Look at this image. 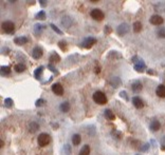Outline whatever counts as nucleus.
Here are the masks:
<instances>
[{"label":"nucleus","mask_w":165,"mask_h":155,"mask_svg":"<svg viewBox=\"0 0 165 155\" xmlns=\"http://www.w3.org/2000/svg\"><path fill=\"white\" fill-rule=\"evenodd\" d=\"M161 149L163 151H165V136L162 138V141H161Z\"/></svg>","instance_id":"43"},{"label":"nucleus","mask_w":165,"mask_h":155,"mask_svg":"<svg viewBox=\"0 0 165 155\" xmlns=\"http://www.w3.org/2000/svg\"><path fill=\"white\" fill-rule=\"evenodd\" d=\"M1 53H2L3 55H7V54L10 53V48H3L2 51H1Z\"/></svg>","instance_id":"41"},{"label":"nucleus","mask_w":165,"mask_h":155,"mask_svg":"<svg viewBox=\"0 0 165 155\" xmlns=\"http://www.w3.org/2000/svg\"><path fill=\"white\" fill-rule=\"evenodd\" d=\"M134 70L137 71V72L139 73H143L146 70V65H145V62L142 60V59H140L139 61L137 62V63H134Z\"/></svg>","instance_id":"10"},{"label":"nucleus","mask_w":165,"mask_h":155,"mask_svg":"<svg viewBox=\"0 0 165 155\" xmlns=\"http://www.w3.org/2000/svg\"><path fill=\"white\" fill-rule=\"evenodd\" d=\"M131 89H132V91H134V92H136V93H139V92H141V91H142V89H143V86H142V83H141L139 80H136V81H134V83L131 84Z\"/></svg>","instance_id":"14"},{"label":"nucleus","mask_w":165,"mask_h":155,"mask_svg":"<svg viewBox=\"0 0 165 155\" xmlns=\"http://www.w3.org/2000/svg\"><path fill=\"white\" fill-rule=\"evenodd\" d=\"M35 18L37 19V20H46V18H47V14H46V12L45 11H40V12H38L37 14H36Z\"/></svg>","instance_id":"26"},{"label":"nucleus","mask_w":165,"mask_h":155,"mask_svg":"<svg viewBox=\"0 0 165 155\" xmlns=\"http://www.w3.org/2000/svg\"><path fill=\"white\" fill-rule=\"evenodd\" d=\"M148 149H149V144H143V145L140 147V151L142 152H147Z\"/></svg>","instance_id":"36"},{"label":"nucleus","mask_w":165,"mask_h":155,"mask_svg":"<svg viewBox=\"0 0 165 155\" xmlns=\"http://www.w3.org/2000/svg\"><path fill=\"white\" fill-rule=\"evenodd\" d=\"M96 41H98V40H96L94 37H87L83 40V42L81 43V47L85 49H91L92 47L96 43Z\"/></svg>","instance_id":"4"},{"label":"nucleus","mask_w":165,"mask_h":155,"mask_svg":"<svg viewBox=\"0 0 165 155\" xmlns=\"http://www.w3.org/2000/svg\"><path fill=\"white\" fill-rule=\"evenodd\" d=\"M52 92L55 95H58V96H61V95H63V86L60 84V83H54L52 86Z\"/></svg>","instance_id":"7"},{"label":"nucleus","mask_w":165,"mask_h":155,"mask_svg":"<svg viewBox=\"0 0 165 155\" xmlns=\"http://www.w3.org/2000/svg\"><path fill=\"white\" fill-rule=\"evenodd\" d=\"M1 74H2V76H7L10 75L11 73V68L9 66H2L1 67Z\"/></svg>","instance_id":"28"},{"label":"nucleus","mask_w":165,"mask_h":155,"mask_svg":"<svg viewBox=\"0 0 165 155\" xmlns=\"http://www.w3.org/2000/svg\"><path fill=\"white\" fill-rule=\"evenodd\" d=\"M25 66L23 65V63H18V65H16V66L14 67V70L16 73H22L25 71Z\"/></svg>","instance_id":"25"},{"label":"nucleus","mask_w":165,"mask_h":155,"mask_svg":"<svg viewBox=\"0 0 165 155\" xmlns=\"http://www.w3.org/2000/svg\"><path fill=\"white\" fill-rule=\"evenodd\" d=\"M2 30L7 34H13L15 31V24L13 21L7 20L2 22Z\"/></svg>","instance_id":"3"},{"label":"nucleus","mask_w":165,"mask_h":155,"mask_svg":"<svg viewBox=\"0 0 165 155\" xmlns=\"http://www.w3.org/2000/svg\"><path fill=\"white\" fill-rule=\"evenodd\" d=\"M79 155H90V147L88 145H85L79 151Z\"/></svg>","instance_id":"27"},{"label":"nucleus","mask_w":165,"mask_h":155,"mask_svg":"<svg viewBox=\"0 0 165 155\" xmlns=\"http://www.w3.org/2000/svg\"><path fill=\"white\" fill-rule=\"evenodd\" d=\"M94 72L96 73V74H98V73L101 72V67L98 66V63H96V66H95V70H94Z\"/></svg>","instance_id":"45"},{"label":"nucleus","mask_w":165,"mask_h":155,"mask_svg":"<svg viewBox=\"0 0 165 155\" xmlns=\"http://www.w3.org/2000/svg\"><path fill=\"white\" fill-rule=\"evenodd\" d=\"M151 131L154 132H157L160 130V128H161V124H160V121L157 120V119H154V120H151L150 122V126H149Z\"/></svg>","instance_id":"13"},{"label":"nucleus","mask_w":165,"mask_h":155,"mask_svg":"<svg viewBox=\"0 0 165 155\" xmlns=\"http://www.w3.org/2000/svg\"><path fill=\"white\" fill-rule=\"evenodd\" d=\"M108 58L110 59H121L122 58V54L116 51H111L108 53Z\"/></svg>","instance_id":"18"},{"label":"nucleus","mask_w":165,"mask_h":155,"mask_svg":"<svg viewBox=\"0 0 165 155\" xmlns=\"http://www.w3.org/2000/svg\"><path fill=\"white\" fill-rule=\"evenodd\" d=\"M90 16H91L92 19H94L96 21H102L105 17V15L103 13L101 10H98V9H94V10H92L90 12Z\"/></svg>","instance_id":"5"},{"label":"nucleus","mask_w":165,"mask_h":155,"mask_svg":"<svg viewBox=\"0 0 165 155\" xmlns=\"http://www.w3.org/2000/svg\"><path fill=\"white\" fill-rule=\"evenodd\" d=\"M59 110L61 111L63 113H67V112H69V110H70V103L67 102V101L63 102L59 106Z\"/></svg>","instance_id":"20"},{"label":"nucleus","mask_w":165,"mask_h":155,"mask_svg":"<svg viewBox=\"0 0 165 155\" xmlns=\"http://www.w3.org/2000/svg\"><path fill=\"white\" fill-rule=\"evenodd\" d=\"M110 84L113 86V88H119L121 84H122V81L120 79L119 77H112L110 79Z\"/></svg>","instance_id":"19"},{"label":"nucleus","mask_w":165,"mask_h":155,"mask_svg":"<svg viewBox=\"0 0 165 155\" xmlns=\"http://www.w3.org/2000/svg\"><path fill=\"white\" fill-rule=\"evenodd\" d=\"M163 18H162V16H160V15L156 14V15H152L150 17V19H149V22H150L151 24H154V25H160V24L163 23Z\"/></svg>","instance_id":"8"},{"label":"nucleus","mask_w":165,"mask_h":155,"mask_svg":"<svg viewBox=\"0 0 165 155\" xmlns=\"http://www.w3.org/2000/svg\"><path fill=\"white\" fill-rule=\"evenodd\" d=\"M45 29H46V27H45L43 24L36 23L35 25H34V31H35L36 35H39L42 31H43V30H45Z\"/></svg>","instance_id":"22"},{"label":"nucleus","mask_w":165,"mask_h":155,"mask_svg":"<svg viewBox=\"0 0 165 155\" xmlns=\"http://www.w3.org/2000/svg\"><path fill=\"white\" fill-rule=\"evenodd\" d=\"M147 74H149V75H156V72L154 70L149 69V70H147Z\"/></svg>","instance_id":"46"},{"label":"nucleus","mask_w":165,"mask_h":155,"mask_svg":"<svg viewBox=\"0 0 165 155\" xmlns=\"http://www.w3.org/2000/svg\"><path fill=\"white\" fill-rule=\"evenodd\" d=\"M104 33H105L106 35H109L112 33V28L111 27H109V25H106L105 29H104Z\"/></svg>","instance_id":"37"},{"label":"nucleus","mask_w":165,"mask_h":155,"mask_svg":"<svg viewBox=\"0 0 165 155\" xmlns=\"http://www.w3.org/2000/svg\"><path fill=\"white\" fill-rule=\"evenodd\" d=\"M36 107H41V106H43L45 104V100L43 99H41V98H39L37 101H36Z\"/></svg>","instance_id":"40"},{"label":"nucleus","mask_w":165,"mask_h":155,"mask_svg":"<svg viewBox=\"0 0 165 155\" xmlns=\"http://www.w3.org/2000/svg\"><path fill=\"white\" fill-rule=\"evenodd\" d=\"M43 72V67H39L34 71V77H35L37 80H40V77H41V74Z\"/></svg>","instance_id":"21"},{"label":"nucleus","mask_w":165,"mask_h":155,"mask_svg":"<svg viewBox=\"0 0 165 155\" xmlns=\"http://www.w3.org/2000/svg\"><path fill=\"white\" fill-rule=\"evenodd\" d=\"M49 61L50 65H55V63L60 61V56L57 54L56 52H52L51 55L49 56Z\"/></svg>","instance_id":"11"},{"label":"nucleus","mask_w":165,"mask_h":155,"mask_svg":"<svg viewBox=\"0 0 165 155\" xmlns=\"http://www.w3.org/2000/svg\"><path fill=\"white\" fill-rule=\"evenodd\" d=\"M136 155H140V154H136Z\"/></svg>","instance_id":"48"},{"label":"nucleus","mask_w":165,"mask_h":155,"mask_svg":"<svg viewBox=\"0 0 165 155\" xmlns=\"http://www.w3.org/2000/svg\"><path fill=\"white\" fill-rule=\"evenodd\" d=\"M132 104H134L137 109H142V108L144 107V102H143V100L138 96H136L132 98Z\"/></svg>","instance_id":"12"},{"label":"nucleus","mask_w":165,"mask_h":155,"mask_svg":"<svg viewBox=\"0 0 165 155\" xmlns=\"http://www.w3.org/2000/svg\"><path fill=\"white\" fill-rule=\"evenodd\" d=\"M142 29H143V25H142V23H141L140 21H136L134 23V31L136 33H140L142 31Z\"/></svg>","instance_id":"29"},{"label":"nucleus","mask_w":165,"mask_h":155,"mask_svg":"<svg viewBox=\"0 0 165 155\" xmlns=\"http://www.w3.org/2000/svg\"><path fill=\"white\" fill-rule=\"evenodd\" d=\"M48 69H49L50 71H51V72L54 73V74H59V72H58V70L55 69L53 65H50V63H49V66H48Z\"/></svg>","instance_id":"39"},{"label":"nucleus","mask_w":165,"mask_h":155,"mask_svg":"<svg viewBox=\"0 0 165 155\" xmlns=\"http://www.w3.org/2000/svg\"><path fill=\"white\" fill-rule=\"evenodd\" d=\"M43 55V50L40 47H35L32 51V56L34 59H39L41 58V56Z\"/></svg>","instance_id":"9"},{"label":"nucleus","mask_w":165,"mask_h":155,"mask_svg":"<svg viewBox=\"0 0 165 155\" xmlns=\"http://www.w3.org/2000/svg\"><path fill=\"white\" fill-rule=\"evenodd\" d=\"M120 96L122 97L123 99L126 100V101H128V100H129V97H128V95H127V93L125 92V91H122V92H120Z\"/></svg>","instance_id":"38"},{"label":"nucleus","mask_w":165,"mask_h":155,"mask_svg":"<svg viewBox=\"0 0 165 155\" xmlns=\"http://www.w3.org/2000/svg\"><path fill=\"white\" fill-rule=\"evenodd\" d=\"M157 35L159 38H165V28H160L157 31Z\"/></svg>","instance_id":"33"},{"label":"nucleus","mask_w":165,"mask_h":155,"mask_svg":"<svg viewBox=\"0 0 165 155\" xmlns=\"http://www.w3.org/2000/svg\"><path fill=\"white\" fill-rule=\"evenodd\" d=\"M50 141H51V137H50V135L48 133H41V134L38 135V137H37V142H38V145L40 147H46L50 144Z\"/></svg>","instance_id":"2"},{"label":"nucleus","mask_w":165,"mask_h":155,"mask_svg":"<svg viewBox=\"0 0 165 155\" xmlns=\"http://www.w3.org/2000/svg\"><path fill=\"white\" fill-rule=\"evenodd\" d=\"M156 94H157L159 97H161V98H165V86L164 84H160V86H157Z\"/></svg>","instance_id":"15"},{"label":"nucleus","mask_w":165,"mask_h":155,"mask_svg":"<svg viewBox=\"0 0 165 155\" xmlns=\"http://www.w3.org/2000/svg\"><path fill=\"white\" fill-rule=\"evenodd\" d=\"M0 142H1V144H0V147L2 148V147H3V140H1V141H0Z\"/></svg>","instance_id":"47"},{"label":"nucleus","mask_w":165,"mask_h":155,"mask_svg":"<svg viewBox=\"0 0 165 155\" xmlns=\"http://www.w3.org/2000/svg\"><path fill=\"white\" fill-rule=\"evenodd\" d=\"M58 47L60 48V50L63 52L67 51V48H68V45H67V41H65V40H60V41H58Z\"/></svg>","instance_id":"30"},{"label":"nucleus","mask_w":165,"mask_h":155,"mask_svg":"<svg viewBox=\"0 0 165 155\" xmlns=\"http://www.w3.org/2000/svg\"><path fill=\"white\" fill-rule=\"evenodd\" d=\"M140 59H141V58H140V57H139V56H134L131 60H132V62H134V63H137V62L139 61Z\"/></svg>","instance_id":"44"},{"label":"nucleus","mask_w":165,"mask_h":155,"mask_svg":"<svg viewBox=\"0 0 165 155\" xmlns=\"http://www.w3.org/2000/svg\"><path fill=\"white\" fill-rule=\"evenodd\" d=\"M4 104H5V107L7 108H12L13 107V104H14V102H13V99L12 98H7V99L4 100Z\"/></svg>","instance_id":"34"},{"label":"nucleus","mask_w":165,"mask_h":155,"mask_svg":"<svg viewBox=\"0 0 165 155\" xmlns=\"http://www.w3.org/2000/svg\"><path fill=\"white\" fill-rule=\"evenodd\" d=\"M104 116H105V118L106 119H108V120H114V119H116V115L113 114L112 111L109 110V109L105 110V112H104Z\"/></svg>","instance_id":"17"},{"label":"nucleus","mask_w":165,"mask_h":155,"mask_svg":"<svg viewBox=\"0 0 165 155\" xmlns=\"http://www.w3.org/2000/svg\"><path fill=\"white\" fill-rule=\"evenodd\" d=\"M29 41V39L27 37H25V36H20V37H16L14 39V42H15V45H25L27 42Z\"/></svg>","instance_id":"16"},{"label":"nucleus","mask_w":165,"mask_h":155,"mask_svg":"<svg viewBox=\"0 0 165 155\" xmlns=\"http://www.w3.org/2000/svg\"><path fill=\"white\" fill-rule=\"evenodd\" d=\"M130 31V27H129V24H127V23H121L118 27V29H116V33H118V35L119 36H124V35H126L128 32Z\"/></svg>","instance_id":"6"},{"label":"nucleus","mask_w":165,"mask_h":155,"mask_svg":"<svg viewBox=\"0 0 165 155\" xmlns=\"http://www.w3.org/2000/svg\"><path fill=\"white\" fill-rule=\"evenodd\" d=\"M39 4H40V7H46L48 2H47L46 0H40V1H39Z\"/></svg>","instance_id":"42"},{"label":"nucleus","mask_w":165,"mask_h":155,"mask_svg":"<svg viewBox=\"0 0 165 155\" xmlns=\"http://www.w3.org/2000/svg\"><path fill=\"white\" fill-rule=\"evenodd\" d=\"M81 137L79 134H73V136H72V144H73L74 146H78L79 144H81Z\"/></svg>","instance_id":"23"},{"label":"nucleus","mask_w":165,"mask_h":155,"mask_svg":"<svg viewBox=\"0 0 165 155\" xmlns=\"http://www.w3.org/2000/svg\"><path fill=\"white\" fill-rule=\"evenodd\" d=\"M93 100H94L95 103H98V104H105L107 103V97L106 95L103 92L101 91H96L94 92L93 94Z\"/></svg>","instance_id":"1"},{"label":"nucleus","mask_w":165,"mask_h":155,"mask_svg":"<svg viewBox=\"0 0 165 155\" xmlns=\"http://www.w3.org/2000/svg\"><path fill=\"white\" fill-rule=\"evenodd\" d=\"M63 153L66 155H70L71 154V147L70 145H65L63 146Z\"/></svg>","instance_id":"35"},{"label":"nucleus","mask_w":165,"mask_h":155,"mask_svg":"<svg viewBox=\"0 0 165 155\" xmlns=\"http://www.w3.org/2000/svg\"><path fill=\"white\" fill-rule=\"evenodd\" d=\"M39 129V126L38 124H36V122H31V124H29V131L31 132V133H35V132L38 131Z\"/></svg>","instance_id":"24"},{"label":"nucleus","mask_w":165,"mask_h":155,"mask_svg":"<svg viewBox=\"0 0 165 155\" xmlns=\"http://www.w3.org/2000/svg\"><path fill=\"white\" fill-rule=\"evenodd\" d=\"M50 27L52 28L53 31L56 32V33H57V34H58V35H63V31H61V30H60V29L58 28V27H56V25H55V24H54V23H50Z\"/></svg>","instance_id":"32"},{"label":"nucleus","mask_w":165,"mask_h":155,"mask_svg":"<svg viewBox=\"0 0 165 155\" xmlns=\"http://www.w3.org/2000/svg\"><path fill=\"white\" fill-rule=\"evenodd\" d=\"M111 135H112V137L114 139H121L122 138V133L120 131H118V130H114V131L111 132Z\"/></svg>","instance_id":"31"}]
</instances>
